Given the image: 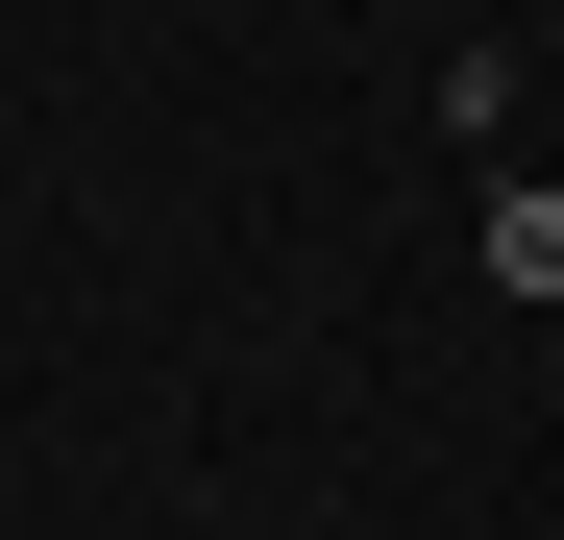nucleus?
<instances>
[{
    "label": "nucleus",
    "mask_w": 564,
    "mask_h": 540,
    "mask_svg": "<svg viewBox=\"0 0 564 540\" xmlns=\"http://www.w3.org/2000/svg\"><path fill=\"white\" fill-rule=\"evenodd\" d=\"M491 295H564V172H491Z\"/></svg>",
    "instance_id": "f257e3e1"
}]
</instances>
